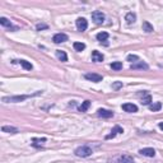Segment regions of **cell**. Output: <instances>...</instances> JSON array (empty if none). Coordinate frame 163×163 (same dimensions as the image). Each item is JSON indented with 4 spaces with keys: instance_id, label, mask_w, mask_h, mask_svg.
I'll list each match as a JSON object with an SVG mask.
<instances>
[{
    "instance_id": "obj_1",
    "label": "cell",
    "mask_w": 163,
    "mask_h": 163,
    "mask_svg": "<svg viewBox=\"0 0 163 163\" xmlns=\"http://www.w3.org/2000/svg\"><path fill=\"white\" fill-rule=\"evenodd\" d=\"M42 93V91H38V92H36V93H33V94H22V96H12V97H3L2 98V101L4 102V103H18V102H22V101H24V100H27V98H31V97H35V96H38V94H41Z\"/></svg>"
},
{
    "instance_id": "obj_2",
    "label": "cell",
    "mask_w": 163,
    "mask_h": 163,
    "mask_svg": "<svg viewBox=\"0 0 163 163\" xmlns=\"http://www.w3.org/2000/svg\"><path fill=\"white\" fill-rule=\"evenodd\" d=\"M75 156L76 157H82V158H87V157H89L92 153H93V149L89 147V145H87V144H84V145H82V147H78L75 149Z\"/></svg>"
},
{
    "instance_id": "obj_3",
    "label": "cell",
    "mask_w": 163,
    "mask_h": 163,
    "mask_svg": "<svg viewBox=\"0 0 163 163\" xmlns=\"http://www.w3.org/2000/svg\"><path fill=\"white\" fill-rule=\"evenodd\" d=\"M92 19H93V22L96 24H102L104 22V14L100 10H94L92 13Z\"/></svg>"
},
{
    "instance_id": "obj_4",
    "label": "cell",
    "mask_w": 163,
    "mask_h": 163,
    "mask_svg": "<svg viewBox=\"0 0 163 163\" xmlns=\"http://www.w3.org/2000/svg\"><path fill=\"white\" fill-rule=\"evenodd\" d=\"M84 78L87 79V80L93 82V83H100V82H102L103 76L100 75V74H96V73H87V74L84 75Z\"/></svg>"
},
{
    "instance_id": "obj_5",
    "label": "cell",
    "mask_w": 163,
    "mask_h": 163,
    "mask_svg": "<svg viewBox=\"0 0 163 163\" xmlns=\"http://www.w3.org/2000/svg\"><path fill=\"white\" fill-rule=\"evenodd\" d=\"M75 24H76V28H78L79 31H85L88 28V22H87V19L85 18H78L76 19V22H75Z\"/></svg>"
},
{
    "instance_id": "obj_6",
    "label": "cell",
    "mask_w": 163,
    "mask_h": 163,
    "mask_svg": "<svg viewBox=\"0 0 163 163\" xmlns=\"http://www.w3.org/2000/svg\"><path fill=\"white\" fill-rule=\"evenodd\" d=\"M130 69H132V70H137V69H140V70H148V69H149V65H148L147 63H144V61H137V63L131 64Z\"/></svg>"
},
{
    "instance_id": "obj_7",
    "label": "cell",
    "mask_w": 163,
    "mask_h": 163,
    "mask_svg": "<svg viewBox=\"0 0 163 163\" xmlns=\"http://www.w3.org/2000/svg\"><path fill=\"white\" fill-rule=\"evenodd\" d=\"M68 40H69V37H68V35H65V33H56L52 37V41L55 43H63V42H66Z\"/></svg>"
},
{
    "instance_id": "obj_8",
    "label": "cell",
    "mask_w": 163,
    "mask_h": 163,
    "mask_svg": "<svg viewBox=\"0 0 163 163\" xmlns=\"http://www.w3.org/2000/svg\"><path fill=\"white\" fill-rule=\"evenodd\" d=\"M0 24H2L3 27H5V28H9V30H13V31H17L18 30V27L17 26H13L12 22L9 21V19H6L5 17L0 18Z\"/></svg>"
},
{
    "instance_id": "obj_9",
    "label": "cell",
    "mask_w": 163,
    "mask_h": 163,
    "mask_svg": "<svg viewBox=\"0 0 163 163\" xmlns=\"http://www.w3.org/2000/svg\"><path fill=\"white\" fill-rule=\"evenodd\" d=\"M121 132H124V129L121 128V126H119V125H116L112 130H111V134H108V135H106V140H110V139H113L117 135V134H121Z\"/></svg>"
},
{
    "instance_id": "obj_10",
    "label": "cell",
    "mask_w": 163,
    "mask_h": 163,
    "mask_svg": "<svg viewBox=\"0 0 163 163\" xmlns=\"http://www.w3.org/2000/svg\"><path fill=\"white\" fill-rule=\"evenodd\" d=\"M139 153L141 156H144V157H149V158H153L156 156V150L153 149V148H143L139 150Z\"/></svg>"
},
{
    "instance_id": "obj_11",
    "label": "cell",
    "mask_w": 163,
    "mask_h": 163,
    "mask_svg": "<svg viewBox=\"0 0 163 163\" xmlns=\"http://www.w3.org/2000/svg\"><path fill=\"white\" fill-rule=\"evenodd\" d=\"M122 110L125 112H129V113H132V112H137L138 111V106L134 103H124L122 104Z\"/></svg>"
},
{
    "instance_id": "obj_12",
    "label": "cell",
    "mask_w": 163,
    "mask_h": 163,
    "mask_svg": "<svg viewBox=\"0 0 163 163\" xmlns=\"http://www.w3.org/2000/svg\"><path fill=\"white\" fill-rule=\"evenodd\" d=\"M96 38H97V40H98L101 43L108 46V42H107V40H108V33H107V32H100V33H97Z\"/></svg>"
},
{
    "instance_id": "obj_13",
    "label": "cell",
    "mask_w": 163,
    "mask_h": 163,
    "mask_svg": "<svg viewBox=\"0 0 163 163\" xmlns=\"http://www.w3.org/2000/svg\"><path fill=\"white\" fill-rule=\"evenodd\" d=\"M97 115L100 117H103V119H110L113 116V112L110 111V110H104V108H100L97 111Z\"/></svg>"
},
{
    "instance_id": "obj_14",
    "label": "cell",
    "mask_w": 163,
    "mask_h": 163,
    "mask_svg": "<svg viewBox=\"0 0 163 163\" xmlns=\"http://www.w3.org/2000/svg\"><path fill=\"white\" fill-rule=\"evenodd\" d=\"M103 59H104V56L100 51L94 50L92 52V61H94V63H101V61H103Z\"/></svg>"
},
{
    "instance_id": "obj_15",
    "label": "cell",
    "mask_w": 163,
    "mask_h": 163,
    "mask_svg": "<svg viewBox=\"0 0 163 163\" xmlns=\"http://www.w3.org/2000/svg\"><path fill=\"white\" fill-rule=\"evenodd\" d=\"M117 163H134V158L129 154H122L117 158Z\"/></svg>"
},
{
    "instance_id": "obj_16",
    "label": "cell",
    "mask_w": 163,
    "mask_h": 163,
    "mask_svg": "<svg viewBox=\"0 0 163 163\" xmlns=\"http://www.w3.org/2000/svg\"><path fill=\"white\" fill-rule=\"evenodd\" d=\"M125 21H126V23H128V24H132V23H135V21H137V14H135V13H132V12L128 13V14L125 15Z\"/></svg>"
},
{
    "instance_id": "obj_17",
    "label": "cell",
    "mask_w": 163,
    "mask_h": 163,
    "mask_svg": "<svg viewBox=\"0 0 163 163\" xmlns=\"http://www.w3.org/2000/svg\"><path fill=\"white\" fill-rule=\"evenodd\" d=\"M56 56H57V59H59L60 61H63V63H66V61H68V55H66L65 51L57 50V51H56Z\"/></svg>"
},
{
    "instance_id": "obj_18",
    "label": "cell",
    "mask_w": 163,
    "mask_h": 163,
    "mask_svg": "<svg viewBox=\"0 0 163 163\" xmlns=\"http://www.w3.org/2000/svg\"><path fill=\"white\" fill-rule=\"evenodd\" d=\"M43 143H46V138H42V139H38V138H33L32 139V145L36 147V148H40L43 145Z\"/></svg>"
},
{
    "instance_id": "obj_19",
    "label": "cell",
    "mask_w": 163,
    "mask_h": 163,
    "mask_svg": "<svg viewBox=\"0 0 163 163\" xmlns=\"http://www.w3.org/2000/svg\"><path fill=\"white\" fill-rule=\"evenodd\" d=\"M152 102V96L148 93H143V98H141V103L145 104V106H149Z\"/></svg>"
},
{
    "instance_id": "obj_20",
    "label": "cell",
    "mask_w": 163,
    "mask_h": 163,
    "mask_svg": "<svg viewBox=\"0 0 163 163\" xmlns=\"http://www.w3.org/2000/svg\"><path fill=\"white\" fill-rule=\"evenodd\" d=\"M143 31H145L147 33H150L154 31V28H153V26L148 21H145V22H143Z\"/></svg>"
},
{
    "instance_id": "obj_21",
    "label": "cell",
    "mask_w": 163,
    "mask_h": 163,
    "mask_svg": "<svg viewBox=\"0 0 163 163\" xmlns=\"http://www.w3.org/2000/svg\"><path fill=\"white\" fill-rule=\"evenodd\" d=\"M18 63L21 64V65H22V68L26 69V70H32V69H33L32 64H31V63H28L27 60H18Z\"/></svg>"
},
{
    "instance_id": "obj_22",
    "label": "cell",
    "mask_w": 163,
    "mask_h": 163,
    "mask_svg": "<svg viewBox=\"0 0 163 163\" xmlns=\"http://www.w3.org/2000/svg\"><path fill=\"white\" fill-rule=\"evenodd\" d=\"M89 106H91V101L87 100V101H84V102L80 104V106L78 107V110H79L80 112H85V111H87V110L89 108Z\"/></svg>"
},
{
    "instance_id": "obj_23",
    "label": "cell",
    "mask_w": 163,
    "mask_h": 163,
    "mask_svg": "<svg viewBox=\"0 0 163 163\" xmlns=\"http://www.w3.org/2000/svg\"><path fill=\"white\" fill-rule=\"evenodd\" d=\"M161 108H162V103H161V102H156V103H150V104H149V110L153 111V112L159 111Z\"/></svg>"
},
{
    "instance_id": "obj_24",
    "label": "cell",
    "mask_w": 163,
    "mask_h": 163,
    "mask_svg": "<svg viewBox=\"0 0 163 163\" xmlns=\"http://www.w3.org/2000/svg\"><path fill=\"white\" fill-rule=\"evenodd\" d=\"M2 130L4 132H10V134H17L18 132V129L14 128V126H3Z\"/></svg>"
},
{
    "instance_id": "obj_25",
    "label": "cell",
    "mask_w": 163,
    "mask_h": 163,
    "mask_svg": "<svg viewBox=\"0 0 163 163\" xmlns=\"http://www.w3.org/2000/svg\"><path fill=\"white\" fill-rule=\"evenodd\" d=\"M74 49H75V51H83L84 49H85V45L83 43V42H74Z\"/></svg>"
},
{
    "instance_id": "obj_26",
    "label": "cell",
    "mask_w": 163,
    "mask_h": 163,
    "mask_svg": "<svg viewBox=\"0 0 163 163\" xmlns=\"http://www.w3.org/2000/svg\"><path fill=\"white\" fill-rule=\"evenodd\" d=\"M111 68H112L113 70L119 71V70H121V69H122V63H120V61H115V63H112V64H111Z\"/></svg>"
},
{
    "instance_id": "obj_27",
    "label": "cell",
    "mask_w": 163,
    "mask_h": 163,
    "mask_svg": "<svg viewBox=\"0 0 163 163\" xmlns=\"http://www.w3.org/2000/svg\"><path fill=\"white\" fill-rule=\"evenodd\" d=\"M120 88H122V82H115V83H112V89L119 91Z\"/></svg>"
},
{
    "instance_id": "obj_28",
    "label": "cell",
    "mask_w": 163,
    "mask_h": 163,
    "mask_svg": "<svg viewBox=\"0 0 163 163\" xmlns=\"http://www.w3.org/2000/svg\"><path fill=\"white\" fill-rule=\"evenodd\" d=\"M126 60L128 61H139V56L138 55H128Z\"/></svg>"
},
{
    "instance_id": "obj_29",
    "label": "cell",
    "mask_w": 163,
    "mask_h": 163,
    "mask_svg": "<svg viewBox=\"0 0 163 163\" xmlns=\"http://www.w3.org/2000/svg\"><path fill=\"white\" fill-rule=\"evenodd\" d=\"M36 28H37V31H41V30H47L49 26H47V24H37Z\"/></svg>"
},
{
    "instance_id": "obj_30",
    "label": "cell",
    "mask_w": 163,
    "mask_h": 163,
    "mask_svg": "<svg viewBox=\"0 0 163 163\" xmlns=\"http://www.w3.org/2000/svg\"><path fill=\"white\" fill-rule=\"evenodd\" d=\"M159 129L163 130V122H159Z\"/></svg>"
}]
</instances>
